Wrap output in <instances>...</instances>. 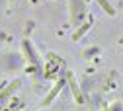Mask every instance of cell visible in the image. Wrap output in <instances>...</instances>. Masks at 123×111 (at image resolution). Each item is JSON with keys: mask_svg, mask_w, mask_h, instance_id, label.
<instances>
[{"mask_svg": "<svg viewBox=\"0 0 123 111\" xmlns=\"http://www.w3.org/2000/svg\"><path fill=\"white\" fill-rule=\"evenodd\" d=\"M100 4H102V8H104L105 12H110V14H113V8H111L110 4H107V2H105V0H100Z\"/></svg>", "mask_w": 123, "mask_h": 111, "instance_id": "obj_1", "label": "cell"}]
</instances>
